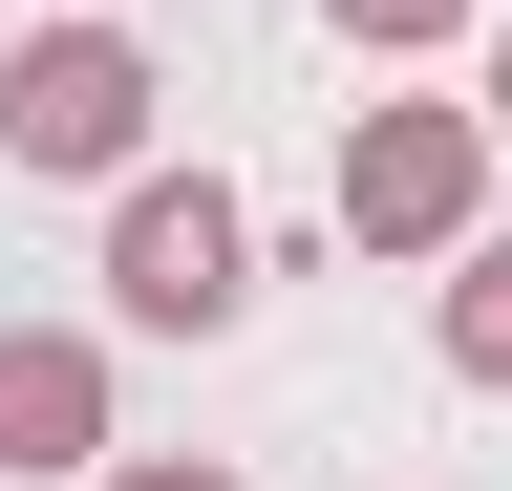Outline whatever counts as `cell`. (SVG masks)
Here are the masks:
<instances>
[{"instance_id": "obj_8", "label": "cell", "mask_w": 512, "mask_h": 491, "mask_svg": "<svg viewBox=\"0 0 512 491\" xmlns=\"http://www.w3.org/2000/svg\"><path fill=\"white\" fill-rule=\"evenodd\" d=\"M470 107H491V129H512V22H491V86H470Z\"/></svg>"}, {"instance_id": "obj_7", "label": "cell", "mask_w": 512, "mask_h": 491, "mask_svg": "<svg viewBox=\"0 0 512 491\" xmlns=\"http://www.w3.org/2000/svg\"><path fill=\"white\" fill-rule=\"evenodd\" d=\"M107 491H235V470H107Z\"/></svg>"}, {"instance_id": "obj_6", "label": "cell", "mask_w": 512, "mask_h": 491, "mask_svg": "<svg viewBox=\"0 0 512 491\" xmlns=\"http://www.w3.org/2000/svg\"><path fill=\"white\" fill-rule=\"evenodd\" d=\"M320 22H342L363 65H427V43H470V0H320Z\"/></svg>"}, {"instance_id": "obj_5", "label": "cell", "mask_w": 512, "mask_h": 491, "mask_svg": "<svg viewBox=\"0 0 512 491\" xmlns=\"http://www.w3.org/2000/svg\"><path fill=\"white\" fill-rule=\"evenodd\" d=\"M448 385H512V235L448 257Z\"/></svg>"}, {"instance_id": "obj_2", "label": "cell", "mask_w": 512, "mask_h": 491, "mask_svg": "<svg viewBox=\"0 0 512 491\" xmlns=\"http://www.w3.org/2000/svg\"><path fill=\"white\" fill-rule=\"evenodd\" d=\"M235 299H256V214L214 193V171H128V214H107V321L214 342Z\"/></svg>"}, {"instance_id": "obj_3", "label": "cell", "mask_w": 512, "mask_h": 491, "mask_svg": "<svg viewBox=\"0 0 512 491\" xmlns=\"http://www.w3.org/2000/svg\"><path fill=\"white\" fill-rule=\"evenodd\" d=\"M0 150L22 171H128L150 150V43L128 22H43L22 65H0Z\"/></svg>"}, {"instance_id": "obj_1", "label": "cell", "mask_w": 512, "mask_h": 491, "mask_svg": "<svg viewBox=\"0 0 512 491\" xmlns=\"http://www.w3.org/2000/svg\"><path fill=\"white\" fill-rule=\"evenodd\" d=\"M491 107H363L342 129V235L363 257H470V214H491Z\"/></svg>"}, {"instance_id": "obj_4", "label": "cell", "mask_w": 512, "mask_h": 491, "mask_svg": "<svg viewBox=\"0 0 512 491\" xmlns=\"http://www.w3.org/2000/svg\"><path fill=\"white\" fill-rule=\"evenodd\" d=\"M0 470H107V342L0 321Z\"/></svg>"}]
</instances>
